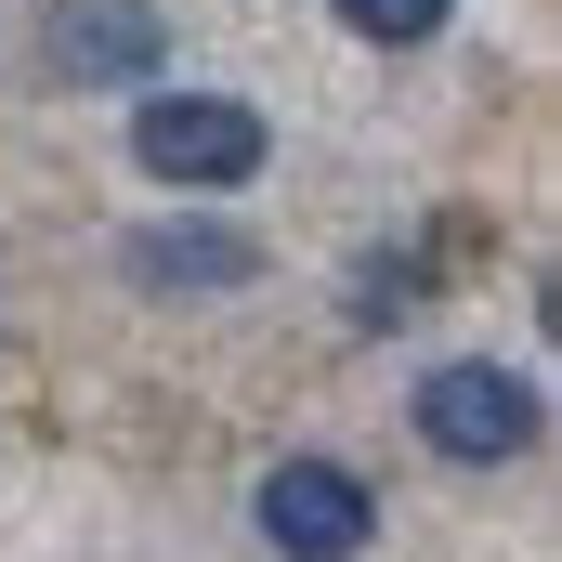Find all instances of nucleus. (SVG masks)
I'll list each match as a JSON object with an SVG mask.
<instances>
[{"mask_svg": "<svg viewBox=\"0 0 562 562\" xmlns=\"http://www.w3.org/2000/svg\"><path fill=\"white\" fill-rule=\"evenodd\" d=\"M262 105H236V92H157L132 119V157L157 183H183V196H236L249 170H262Z\"/></svg>", "mask_w": 562, "mask_h": 562, "instance_id": "f257e3e1", "label": "nucleus"}, {"mask_svg": "<svg viewBox=\"0 0 562 562\" xmlns=\"http://www.w3.org/2000/svg\"><path fill=\"white\" fill-rule=\"evenodd\" d=\"M419 445L431 458H458V471H497V458H524L537 445V380L524 367H431L419 380Z\"/></svg>", "mask_w": 562, "mask_h": 562, "instance_id": "f03ea898", "label": "nucleus"}, {"mask_svg": "<svg viewBox=\"0 0 562 562\" xmlns=\"http://www.w3.org/2000/svg\"><path fill=\"white\" fill-rule=\"evenodd\" d=\"M262 537H276L288 562H353L380 537V497H367L340 458H276V471H262Z\"/></svg>", "mask_w": 562, "mask_h": 562, "instance_id": "7ed1b4c3", "label": "nucleus"}, {"mask_svg": "<svg viewBox=\"0 0 562 562\" xmlns=\"http://www.w3.org/2000/svg\"><path fill=\"white\" fill-rule=\"evenodd\" d=\"M40 53H53V79L119 92V79H157L170 66V26H157V0H53Z\"/></svg>", "mask_w": 562, "mask_h": 562, "instance_id": "20e7f679", "label": "nucleus"}, {"mask_svg": "<svg viewBox=\"0 0 562 562\" xmlns=\"http://www.w3.org/2000/svg\"><path fill=\"white\" fill-rule=\"evenodd\" d=\"M144 288H170V301H210V288H249L262 276V249L236 236V223H196V210H170V223H132V249H119Z\"/></svg>", "mask_w": 562, "mask_h": 562, "instance_id": "39448f33", "label": "nucleus"}, {"mask_svg": "<svg viewBox=\"0 0 562 562\" xmlns=\"http://www.w3.org/2000/svg\"><path fill=\"white\" fill-rule=\"evenodd\" d=\"M419 301H431V236H393V249L353 262V327H393V314H419Z\"/></svg>", "mask_w": 562, "mask_h": 562, "instance_id": "423d86ee", "label": "nucleus"}, {"mask_svg": "<svg viewBox=\"0 0 562 562\" xmlns=\"http://www.w3.org/2000/svg\"><path fill=\"white\" fill-rule=\"evenodd\" d=\"M327 13H340L353 40H380V53H406V40H431V26H445V0H327Z\"/></svg>", "mask_w": 562, "mask_h": 562, "instance_id": "0eeeda50", "label": "nucleus"}]
</instances>
